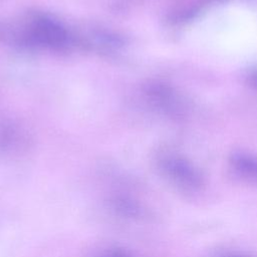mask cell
<instances>
[{
  "instance_id": "1",
  "label": "cell",
  "mask_w": 257,
  "mask_h": 257,
  "mask_svg": "<svg viewBox=\"0 0 257 257\" xmlns=\"http://www.w3.org/2000/svg\"><path fill=\"white\" fill-rule=\"evenodd\" d=\"M98 257H128V256H126L124 253L119 251H108V252L102 253Z\"/></svg>"
},
{
  "instance_id": "2",
  "label": "cell",
  "mask_w": 257,
  "mask_h": 257,
  "mask_svg": "<svg viewBox=\"0 0 257 257\" xmlns=\"http://www.w3.org/2000/svg\"><path fill=\"white\" fill-rule=\"evenodd\" d=\"M252 83L257 86V73L252 76Z\"/></svg>"
}]
</instances>
